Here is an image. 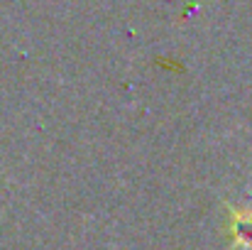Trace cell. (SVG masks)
Returning <instances> with one entry per match:
<instances>
[{
    "label": "cell",
    "mask_w": 252,
    "mask_h": 250,
    "mask_svg": "<svg viewBox=\"0 0 252 250\" xmlns=\"http://www.w3.org/2000/svg\"><path fill=\"white\" fill-rule=\"evenodd\" d=\"M230 218H228V233L233 241V248H252V209H228Z\"/></svg>",
    "instance_id": "1"
}]
</instances>
